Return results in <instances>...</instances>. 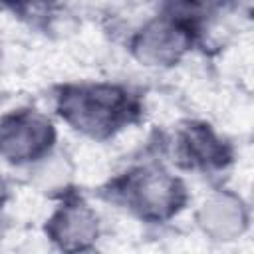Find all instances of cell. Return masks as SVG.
<instances>
[{
	"label": "cell",
	"instance_id": "cell-5",
	"mask_svg": "<svg viewBox=\"0 0 254 254\" xmlns=\"http://www.w3.org/2000/svg\"><path fill=\"white\" fill-rule=\"evenodd\" d=\"M173 157L185 169L212 173L226 169L232 161V149L210 125L190 121L175 135Z\"/></svg>",
	"mask_w": 254,
	"mask_h": 254
},
{
	"label": "cell",
	"instance_id": "cell-6",
	"mask_svg": "<svg viewBox=\"0 0 254 254\" xmlns=\"http://www.w3.org/2000/svg\"><path fill=\"white\" fill-rule=\"evenodd\" d=\"M46 234L62 250H87L99 238V218L81 196L67 194L52 212Z\"/></svg>",
	"mask_w": 254,
	"mask_h": 254
},
{
	"label": "cell",
	"instance_id": "cell-7",
	"mask_svg": "<svg viewBox=\"0 0 254 254\" xmlns=\"http://www.w3.org/2000/svg\"><path fill=\"white\" fill-rule=\"evenodd\" d=\"M248 206L240 194L218 189L212 190L196 210V224L204 236L220 242L240 238L248 228Z\"/></svg>",
	"mask_w": 254,
	"mask_h": 254
},
{
	"label": "cell",
	"instance_id": "cell-8",
	"mask_svg": "<svg viewBox=\"0 0 254 254\" xmlns=\"http://www.w3.org/2000/svg\"><path fill=\"white\" fill-rule=\"evenodd\" d=\"M8 183H6V179L0 175V210H2V206H4V202H6V198H8Z\"/></svg>",
	"mask_w": 254,
	"mask_h": 254
},
{
	"label": "cell",
	"instance_id": "cell-1",
	"mask_svg": "<svg viewBox=\"0 0 254 254\" xmlns=\"http://www.w3.org/2000/svg\"><path fill=\"white\" fill-rule=\"evenodd\" d=\"M56 113L73 131L101 141L135 123L141 103L135 93L119 83H65L56 95Z\"/></svg>",
	"mask_w": 254,
	"mask_h": 254
},
{
	"label": "cell",
	"instance_id": "cell-4",
	"mask_svg": "<svg viewBox=\"0 0 254 254\" xmlns=\"http://www.w3.org/2000/svg\"><path fill=\"white\" fill-rule=\"evenodd\" d=\"M54 123L32 107H20L0 117V159L12 167H34L56 149Z\"/></svg>",
	"mask_w": 254,
	"mask_h": 254
},
{
	"label": "cell",
	"instance_id": "cell-3",
	"mask_svg": "<svg viewBox=\"0 0 254 254\" xmlns=\"http://www.w3.org/2000/svg\"><path fill=\"white\" fill-rule=\"evenodd\" d=\"M200 30L169 12H161L141 24L131 40L129 50L133 58L147 67L177 65L198 40Z\"/></svg>",
	"mask_w": 254,
	"mask_h": 254
},
{
	"label": "cell",
	"instance_id": "cell-2",
	"mask_svg": "<svg viewBox=\"0 0 254 254\" xmlns=\"http://www.w3.org/2000/svg\"><path fill=\"white\" fill-rule=\"evenodd\" d=\"M109 194L147 222H167L177 216L189 198L185 183L159 163H143L119 175Z\"/></svg>",
	"mask_w": 254,
	"mask_h": 254
}]
</instances>
